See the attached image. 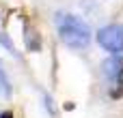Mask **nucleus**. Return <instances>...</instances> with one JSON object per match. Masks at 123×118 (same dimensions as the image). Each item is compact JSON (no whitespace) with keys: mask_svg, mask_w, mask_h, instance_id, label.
<instances>
[{"mask_svg":"<svg viewBox=\"0 0 123 118\" xmlns=\"http://www.w3.org/2000/svg\"><path fill=\"white\" fill-rule=\"evenodd\" d=\"M117 84L123 86V69H121V73H119V77H117Z\"/></svg>","mask_w":123,"mask_h":118,"instance_id":"0eeeda50","label":"nucleus"},{"mask_svg":"<svg viewBox=\"0 0 123 118\" xmlns=\"http://www.w3.org/2000/svg\"><path fill=\"white\" fill-rule=\"evenodd\" d=\"M0 90H2V95H4V97H9V95H11V84H9V77L4 75L2 67H0Z\"/></svg>","mask_w":123,"mask_h":118,"instance_id":"20e7f679","label":"nucleus"},{"mask_svg":"<svg viewBox=\"0 0 123 118\" xmlns=\"http://www.w3.org/2000/svg\"><path fill=\"white\" fill-rule=\"evenodd\" d=\"M0 118H13V114H11V112H4V114H2Z\"/></svg>","mask_w":123,"mask_h":118,"instance_id":"6e6552de","label":"nucleus"},{"mask_svg":"<svg viewBox=\"0 0 123 118\" xmlns=\"http://www.w3.org/2000/svg\"><path fill=\"white\" fill-rule=\"evenodd\" d=\"M0 67H2V62H0Z\"/></svg>","mask_w":123,"mask_h":118,"instance_id":"1a4fd4ad","label":"nucleus"},{"mask_svg":"<svg viewBox=\"0 0 123 118\" xmlns=\"http://www.w3.org/2000/svg\"><path fill=\"white\" fill-rule=\"evenodd\" d=\"M0 43H2V45H4V47H6V49H9V52H11V54H15V47H13V43H11V41H9V37H6V34H4V32H2V34H0Z\"/></svg>","mask_w":123,"mask_h":118,"instance_id":"423d86ee","label":"nucleus"},{"mask_svg":"<svg viewBox=\"0 0 123 118\" xmlns=\"http://www.w3.org/2000/svg\"><path fill=\"white\" fill-rule=\"evenodd\" d=\"M97 43L110 54L123 52V26H117V24L104 26L97 32Z\"/></svg>","mask_w":123,"mask_h":118,"instance_id":"f03ea898","label":"nucleus"},{"mask_svg":"<svg viewBox=\"0 0 123 118\" xmlns=\"http://www.w3.org/2000/svg\"><path fill=\"white\" fill-rule=\"evenodd\" d=\"M58 34L61 41L74 49H84L91 43V28L76 15H58Z\"/></svg>","mask_w":123,"mask_h":118,"instance_id":"f257e3e1","label":"nucleus"},{"mask_svg":"<svg viewBox=\"0 0 123 118\" xmlns=\"http://www.w3.org/2000/svg\"><path fill=\"white\" fill-rule=\"evenodd\" d=\"M121 69H123V60L119 58V56H112V58H108V60L104 62V73H106L110 80H115V82H117Z\"/></svg>","mask_w":123,"mask_h":118,"instance_id":"7ed1b4c3","label":"nucleus"},{"mask_svg":"<svg viewBox=\"0 0 123 118\" xmlns=\"http://www.w3.org/2000/svg\"><path fill=\"white\" fill-rule=\"evenodd\" d=\"M28 37H26V45H28V49H32V52H37L39 49V39H37V34L35 32H26Z\"/></svg>","mask_w":123,"mask_h":118,"instance_id":"39448f33","label":"nucleus"}]
</instances>
